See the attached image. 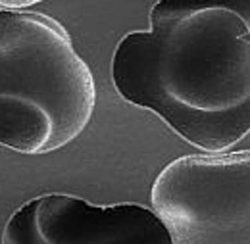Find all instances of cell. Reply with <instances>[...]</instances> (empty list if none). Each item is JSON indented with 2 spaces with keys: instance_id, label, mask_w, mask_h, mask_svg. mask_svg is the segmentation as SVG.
Returning a JSON list of instances; mask_svg holds the SVG:
<instances>
[{
  "instance_id": "cell-2",
  "label": "cell",
  "mask_w": 250,
  "mask_h": 244,
  "mask_svg": "<svg viewBox=\"0 0 250 244\" xmlns=\"http://www.w3.org/2000/svg\"><path fill=\"white\" fill-rule=\"evenodd\" d=\"M96 85L62 23L0 6V144L48 154L91 123Z\"/></svg>"
},
{
  "instance_id": "cell-1",
  "label": "cell",
  "mask_w": 250,
  "mask_h": 244,
  "mask_svg": "<svg viewBox=\"0 0 250 244\" xmlns=\"http://www.w3.org/2000/svg\"><path fill=\"white\" fill-rule=\"evenodd\" d=\"M127 33L112 81L188 144L225 152L250 133V0H160Z\"/></svg>"
},
{
  "instance_id": "cell-5",
  "label": "cell",
  "mask_w": 250,
  "mask_h": 244,
  "mask_svg": "<svg viewBox=\"0 0 250 244\" xmlns=\"http://www.w3.org/2000/svg\"><path fill=\"white\" fill-rule=\"evenodd\" d=\"M35 4L39 2L37 0H0V6L8 10H29Z\"/></svg>"
},
{
  "instance_id": "cell-3",
  "label": "cell",
  "mask_w": 250,
  "mask_h": 244,
  "mask_svg": "<svg viewBox=\"0 0 250 244\" xmlns=\"http://www.w3.org/2000/svg\"><path fill=\"white\" fill-rule=\"evenodd\" d=\"M150 200L173 244H250V150L181 156Z\"/></svg>"
},
{
  "instance_id": "cell-4",
  "label": "cell",
  "mask_w": 250,
  "mask_h": 244,
  "mask_svg": "<svg viewBox=\"0 0 250 244\" xmlns=\"http://www.w3.org/2000/svg\"><path fill=\"white\" fill-rule=\"evenodd\" d=\"M2 244H173L154 210L124 202L94 206L71 194H42L10 215Z\"/></svg>"
}]
</instances>
